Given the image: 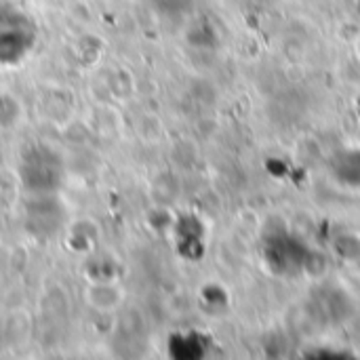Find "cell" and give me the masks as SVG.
Here are the masks:
<instances>
[]
</instances>
